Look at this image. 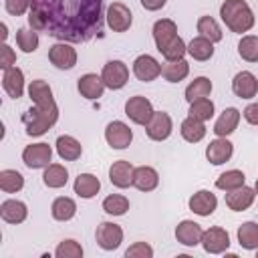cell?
Segmentation results:
<instances>
[{"label":"cell","instance_id":"obj_1","mask_svg":"<svg viewBox=\"0 0 258 258\" xmlns=\"http://www.w3.org/2000/svg\"><path fill=\"white\" fill-rule=\"evenodd\" d=\"M50 36L62 42H87L103 32V0H36Z\"/></svg>","mask_w":258,"mask_h":258},{"label":"cell","instance_id":"obj_2","mask_svg":"<svg viewBox=\"0 0 258 258\" xmlns=\"http://www.w3.org/2000/svg\"><path fill=\"white\" fill-rule=\"evenodd\" d=\"M220 16L232 32H248L254 26V14L244 0H226L220 6Z\"/></svg>","mask_w":258,"mask_h":258},{"label":"cell","instance_id":"obj_3","mask_svg":"<svg viewBox=\"0 0 258 258\" xmlns=\"http://www.w3.org/2000/svg\"><path fill=\"white\" fill-rule=\"evenodd\" d=\"M58 119V107L56 103L52 105H34L22 115V123L26 127V133L30 137H38L46 133Z\"/></svg>","mask_w":258,"mask_h":258},{"label":"cell","instance_id":"obj_4","mask_svg":"<svg viewBox=\"0 0 258 258\" xmlns=\"http://www.w3.org/2000/svg\"><path fill=\"white\" fill-rule=\"evenodd\" d=\"M101 79L105 83V87L117 91V89H123L129 81V69L123 60H109L105 67H103V73H101Z\"/></svg>","mask_w":258,"mask_h":258},{"label":"cell","instance_id":"obj_5","mask_svg":"<svg viewBox=\"0 0 258 258\" xmlns=\"http://www.w3.org/2000/svg\"><path fill=\"white\" fill-rule=\"evenodd\" d=\"M50 157H52V149L48 143H32L26 145L22 151V161L30 169H40L50 165Z\"/></svg>","mask_w":258,"mask_h":258},{"label":"cell","instance_id":"obj_6","mask_svg":"<svg viewBox=\"0 0 258 258\" xmlns=\"http://www.w3.org/2000/svg\"><path fill=\"white\" fill-rule=\"evenodd\" d=\"M125 115L133 123H137V125H147V121L153 115L151 101L145 99V97H141V95H135V97L127 99V103H125Z\"/></svg>","mask_w":258,"mask_h":258},{"label":"cell","instance_id":"obj_7","mask_svg":"<svg viewBox=\"0 0 258 258\" xmlns=\"http://www.w3.org/2000/svg\"><path fill=\"white\" fill-rule=\"evenodd\" d=\"M171 129H173V123H171V117L165 111H153L151 119L145 125L147 137L153 139V141H165L171 135Z\"/></svg>","mask_w":258,"mask_h":258},{"label":"cell","instance_id":"obj_8","mask_svg":"<svg viewBox=\"0 0 258 258\" xmlns=\"http://www.w3.org/2000/svg\"><path fill=\"white\" fill-rule=\"evenodd\" d=\"M95 238H97V244H99L103 250H115V248H119L121 242H123V230H121L119 224L101 222V224L97 226Z\"/></svg>","mask_w":258,"mask_h":258},{"label":"cell","instance_id":"obj_9","mask_svg":"<svg viewBox=\"0 0 258 258\" xmlns=\"http://www.w3.org/2000/svg\"><path fill=\"white\" fill-rule=\"evenodd\" d=\"M131 22H133V14H131V10L125 4L113 2L107 8V24H109V28L113 32H125V30H129Z\"/></svg>","mask_w":258,"mask_h":258},{"label":"cell","instance_id":"obj_10","mask_svg":"<svg viewBox=\"0 0 258 258\" xmlns=\"http://www.w3.org/2000/svg\"><path fill=\"white\" fill-rule=\"evenodd\" d=\"M48 60L56 67V69H73L77 64V50L69 44V42H56L48 48Z\"/></svg>","mask_w":258,"mask_h":258},{"label":"cell","instance_id":"obj_11","mask_svg":"<svg viewBox=\"0 0 258 258\" xmlns=\"http://www.w3.org/2000/svg\"><path fill=\"white\" fill-rule=\"evenodd\" d=\"M105 139L113 149H125L131 145L133 133L123 121H111L105 129Z\"/></svg>","mask_w":258,"mask_h":258},{"label":"cell","instance_id":"obj_12","mask_svg":"<svg viewBox=\"0 0 258 258\" xmlns=\"http://www.w3.org/2000/svg\"><path fill=\"white\" fill-rule=\"evenodd\" d=\"M202 246L208 254H222L230 246V236L224 228H210L202 236Z\"/></svg>","mask_w":258,"mask_h":258},{"label":"cell","instance_id":"obj_13","mask_svg":"<svg viewBox=\"0 0 258 258\" xmlns=\"http://www.w3.org/2000/svg\"><path fill=\"white\" fill-rule=\"evenodd\" d=\"M133 73H135V77L139 81L149 83V81H153V79H157L161 75V64L151 54H141L133 62Z\"/></svg>","mask_w":258,"mask_h":258},{"label":"cell","instance_id":"obj_14","mask_svg":"<svg viewBox=\"0 0 258 258\" xmlns=\"http://www.w3.org/2000/svg\"><path fill=\"white\" fill-rule=\"evenodd\" d=\"M232 91H234V95L240 97V99H252V97H256V93H258V79H256L252 73L242 71V73H238V75L234 77V81H232Z\"/></svg>","mask_w":258,"mask_h":258},{"label":"cell","instance_id":"obj_15","mask_svg":"<svg viewBox=\"0 0 258 258\" xmlns=\"http://www.w3.org/2000/svg\"><path fill=\"white\" fill-rule=\"evenodd\" d=\"M254 198H256V191L252 187L240 185V187H236V189L226 194V206L230 210H234V212H244V210H248L252 206Z\"/></svg>","mask_w":258,"mask_h":258},{"label":"cell","instance_id":"obj_16","mask_svg":"<svg viewBox=\"0 0 258 258\" xmlns=\"http://www.w3.org/2000/svg\"><path fill=\"white\" fill-rule=\"evenodd\" d=\"M232 153H234V147H232V143L226 137H218V139L210 141V145L206 147V157L214 165L226 163L232 157Z\"/></svg>","mask_w":258,"mask_h":258},{"label":"cell","instance_id":"obj_17","mask_svg":"<svg viewBox=\"0 0 258 258\" xmlns=\"http://www.w3.org/2000/svg\"><path fill=\"white\" fill-rule=\"evenodd\" d=\"M133 171H135V167L129 161L119 159L109 167V181L115 187H129V185H133Z\"/></svg>","mask_w":258,"mask_h":258},{"label":"cell","instance_id":"obj_18","mask_svg":"<svg viewBox=\"0 0 258 258\" xmlns=\"http://www.w3.org/2000/svg\"><path fill=\"white\" fill-rule=\"evenodd\" d=\"M202 236H204V230L194 220H183L175 228V238L183 246H196V244H200L202 242Z\"/></svg>","mask_w":258,"mask_h":258},{"label":"cell","instance_id":"obj_19","mask_svg":"<svg viewBox=\"0 0 258 258\" xmlns=\"http://www.w3.org/2000/svg\"><path fill=\"white\" fill-rule=\"evenodd\" d=\"M175 36H177V26H175L173 20L161 18V20H157V22L153 24V40H155V46H157L159 52H161Z\"/></svg>","mask_w":258,"mask_h":258},{"label":"cell","instance_id":"obj_20","mask_svg":"<svg viewBox=\"0 0 258 258\" xmlns=\"http://www.w3.org/2000/svg\"><path fill=\"white\" fill-rule=\"evenodd\" d=\"M216 206H218V198L212 191H208V189H200V191H196L189 198V210L194 214H198V216H210V214H214Z\"/></svg>","mask_w":258,"mask_h":258},{"label":"cell","instance_id":"obj_21","mask_svg":"<svg viewBox=\"0 0 258 258\" xmlns=\"http://www.w3.org/2000/svg\"><path fill=\"white\" fill-rule=\"evenodd\" d=\"M2 87L8 93V97L18 99L24 93V73L18 67H10L2 75Z\"/></svg>","mask_w":258,"mask_h":258},{"label":"cell","instance_id":"obj_22","mask_svg":"<svg viewBox=\"0 0 258 258\" xmlns=\"http://www.w3.org/2000/svg\"><path fill=\"white\" fill-rule=\"evenodd\" d=\"M77 89H79V93H81L85 99L95 101V99L103 97L105 83H103V79H101V77H97V75H93V73H87V75H83V77L79 79Z\"/></svg>","mask_w":258,"mask_h":258},{"label":"cell","instance_id":"obj_23","mask_svg":"<svg viewBox=\"0 0 258 258\" xmlns=\"http://www.w3.org/2000/svg\"><path fill=\"white\" fill-rule=\"evenodd\" d=\"M238 123H240V111H238L236 107H228V109H224L222 115L218 117V121H216V125H214V133H216L218 137H228L230 133L236 131Z\"/></svg>","mask_w":258,"mask_h":258},{"label":"cell","instance_id":"obj_24","mask_svg":"<svg viewBox=\"0 0 258 258\" xmlns=\"http://www.w3.org/2000/svg\"><path fill=\"white\" fill-rule=\"evenodd\" d=\"M0 216L8 224H20L26 220L28 210H26V204L20 200H6L0 204Z\"/></svg>","mask_w":258,"mask_h":258},{"label":"cell","instance_id":"obj_25","mask_svg":"<svg viewBox=\"0 0 258 258\" xmlns=\"http://www.w3.org/2000/svg\"><path fill=\"white\" fill-rule=\"evenodd\" d=\"M157 183H159V175H157V171L153 167H149V165L135 167V171H133V185L139 191H151V189L157 187Z\"/></svg>","mask_w":258,"mask_h":258},{"label":"cell","instance_id":"obj_26","mask_svg":"<svg viewBox=\"0 0 258 258\" xmlns=\"http://www.w3.org/2000/svg\"><path fill=\"white\" fill-rule=\"evenodd\" d=\"M99 189H101V181L93 173H79L77 175V179H75V194L79 198L89 200V198L97 196Z\"/></svg>","mask_w":258,"mask_h":258},{"label":"cell","instance_id":"obj_27","mask_svg":"<svg viewBox=\"0 0 258 258\" xmlns=\"http://www.w3.org/2000/svg\"><path fill=\"white\" fill-rule=\"evenodd\" d=\"M56 153H58V157L64 159V161H75V159L81 157L83 147H81V143H79L75 137H71V135H60V137L56 139Z\"/></svg>","mask_w":258,"mask_h":258},{"label":"cell","instance_id":"obj_28","mask_svg":"<svg viewBox=\"0 0 258 258\" xmlns=\"http://www.w3.org/2000/svg\"><path fill=\"white\" fill-rule=\"evenodd\" d=\"M28 97L32 99L34 105H52L54 99H52V89L48 87L46 81L42 79H36L28 85Z\"/></svg>","mask_w":258,"mask_h":258},{"label":"cell","instance_id":"obj_29","mask_svg":"<svg viewBox=\"0 0 258 258\" xmlns=\"http://www.w3.org/2000/svg\"><path fill=\"white\" fill-rule=\"evenodd\" d=\"M189 73V64L185 58H179V60H167L163 67H161V75L165 81L169 83H179L187 77Z\"/></svg>","mask_w":258,"mask_h":258},{"label":"cell","instance_id":"obj_30","mask_svg":"<svg viewBox=\"0 0 258 258\" xmlns=\"http://www.w3.org/2000/svg\"><path fill=\"white\" fill-rule=\"evenodd\" d=\"M67 179H69V171H67L64 165H60V163H50V165H46L44 175H42V181H44L46 187L58 189V187H62V185L67 183Z\"/></svg>","mask_w":258,"mask_h":258},{"label":"cell","instance_id":"obj_31","mask_svg":"<svg viewBox=\"0 0 258 258\" xmlns=\"http://www.w3.org/2000/svg\"><path fill=\"white\" fill-rule=\"evenodd\" d=\"M179 131H181V137H183L185 141L198 143V141H202L204 135H206V125H204V121H198V119H194V117H187V119L181 121Z\"/></svg>","mask_w":258,"mask_h":258},{"label":"cell","instance_id":"obj_32","mask_svg":"<svg viewBox=\"0 0 258 258\" xmlns=\"http://www.w3.org/2000/svg\"><path fill=\"white\" fill-rule=\"evenodd\" d=\"M187 52L196 60H210L212 54H214V42L208 40V38H204V36H196L187 44Z\"/></svg>","mask_w":258,"mask_h":258},{"label":"cell","instance_id":"obj_33","mask_svg":"<svg viewBox=\"0 0 258 258\" xmlns=\"http://www.w3.org/2000/svg\"><path fill=\"white\" fill-rule=\"evenodd\" d=\"M238 242L246 250H258V224L256 222H244L238 228Z\"/></svg>","mask_w":258,"mask_h":258},{"label":"cell","instance_id":"obj_34","mask_svg":"<svg viewBox=\"0 0 258 258\" xmlns=\"http://www.w3.org/2000/svg\"><path fill=\"white\" fill-rule=\"evenodd\" d=\"M210 93H212V81L206 79V77H198V79H194V81L187 85V89H185V99H187L189 103H194V101H198V99L210 97Z\"/></svg>","mask_w":258,"mask_h":258},{"label":"cell","instance_id":"obj_35","mask_svg":"<svg viewBox=\"0 0 258 258\" xmlns=\"http://www.w3.org/2000/svg\"><path fill=\"white\" fill-rule=\"evenodd\" d=\"M52 218L54 220H58V222H67V220H71L75 214H77V204H75V200H71V198H56L54 202H52Z\"/></svg>","mask_w":258,"mask_h":258},{"label":"cell","instance_id":"obj_36","mask_svg":"<svg viewBox=\"0 0 258 258\" xmlns=\"http://www.w3.org/2000/svg\"><path fill=\"white\" fill-rule=\"evenodd\" d=\"M24 185V177L16 169H2L0 171V189L6 194L20 191Z\"/></svg>","mask_w":258,"mask_h":258},{"label":"cell","instance_id":"obj_37","mask_svg":"<svg viewBox=\"0 0 258 258\" xmlns=\"http://www.w3.org/2000/svg\"><path fill=\"white\" fill-rule=\"evenodd\" d=\"M198 32H200V36H204V38H208L212 42H220L222 40V30H220L218 22L212 16H200Z\"/></svg>","mask_w":258,"mask_h":258},{"label":"cell","instance_id":"obj_38","mask_svg":"<svg viewBox=\"0 0 258 258\" xmlns=\"http://www.w3.org/2000/svg\"><path fill=\"white\" fill-rule=\"evenodd\" d=\"M244 173L240 169H230V171H224L218 179H216V187L218 189H224V191H232L240 185H244Z\"/></svg>","mask_w":258,"mask_h":258},{"label":"cell","instance_id":"obj_39","mask_svg":"<svg viewBox=\"0 0 258 258\" xmlns=\"http://www.w3.org/2000/svg\"><path fill=\"white\" fill-rule=\"evenodd\" d=\"M103 210L109 214V216H123L127 210H129V200L125 196H119V194H111L103 200Z\"/></svg>","mask_w":258,"mask_h":258},{"label":"cell","instance_id":"obj_40","mask_svg":"<svg viewBox=\"0 0 258 258\" xmlns=\"http://www.w3.org/2000/svg\"><path fill=\"white\" fill-rule=\"evenodd\" d=\"M238 54L248 62H258V36H242L238 42Z\"/></svg>","mask_w":258,"mask_h":258},{"label":"cell","instance_id":"obj_41","mask_svg":"<svg viewBox=\"0 0 258 258\" xmlns=\"http://www.w3.org/2000/svg\"><path fill=\"white\" fill-rule=\"evenodd\" d=\"M16 44L22 52H34L38 46V34L36 30H28V28H18L16 30Z\"/></svg>","mask_w":258,"mask_h":258},{"label":"cell","instance_id":"obj_42","mask_svg":"<svg viewBox=\"0 0 258 258\" xmlns=\"http://www.w3.org/2000/svg\"><path fill=\"white\" fill-rule=\"evenodd\" d=\"M212 115H214V103L208 97L189 103V117H194L198 121H208V119H212Z\"/></svg>","mask_w":258,"mask_h":258},{"label":"cell","instance_id":"obj_43","mask_svg":"<svg viewBox=\"0 0 258 258\" xmlns=\"http://www.w3.org/2000/svg\"><path fill=\"white\" fill-rule=\"evenodd\" d=\"M185 52H187V46H185V42L181 40V36H175V38L161 50V54H163L165 60H179V58H183Z\"/></svg>","mask_w":258,"mask_h":258},{"label":"cell","instance_id":"obj_44","mask_svg":"<svg viewBox=\"0 0 258 258\" xmlns=\"http://www.w3.org/2000/svg\"><path fill=\"white\" fill-rule=\"evenodd\" d=\"M54 254H56V258H81L83 256V248L75 240H62L56 246V252Z\"/></svg>","mask_w":258,"mask_h":258},{"label":"cell","instance_id":"obj_45","mask_svg":"<svg viewBox=\"0 0 258 258\" xmlns=\"http://www.w3.org/2000/svg\"><path fill=\"white\" fill-rule=\"evenodd\" d=\"M125 256L127 258H151L153 256V248L145 242H135L133 246H129L125 250Z\"/></svg>","mask_w":258,"mask_h":258},{"label":"cell","instance_id":"obj_46","mask_svg":"<svg viewBox=\"0 0 258 258\" xmlns=\"http://www.w3.org/2000/svg\"><path fill=\"white\" fill-rule=\"evenodd\" d=\"M30 6H32V0H4V8L12 16L24 14L26 10H30Z\"/></svg>","mask_w":258,"mask_h":258},{"label":"cell","instance_id":"obj_47","mask_svg":"<svg viewBox=\"0 0 258 258\" xmlns=\"http://www.w3.org/2000/svg\"><path fill=\"white\" fill-rule=\"evenodd\" d=\"M14 62H16V52H14L6 42H2V44H0V67L6 71V69H10Z\"/></svg>","mask_w":258,"mask_h":258},{"label":"cell","instance_id":"obj_48","mask_svg":"<svg viewBox=\"0 0 258 258\" xmlns=\"http://www.w3.org/2000/svg\"><path fill=\"white\" fill-rule=\"evenodd\" d=\"M244 119H246L250 125H258V103H250V105L244 109Z\"/></svg>","mask_w":258,"mask_h":258},{"label":"cell","instance_id":"obj_49","mask_svg":"<svg viewBox=\"0 0 258 258\" xmlns=\"http://www.w3.org/2000/svg\"><path fill=\"white\" fill-rule=\"evenodd\" d=\"M165 2L167 0H141V6L145 8V10H159V8H163L165 6Z\"/></svg>","mask_w":258,"mask_h":258},{"label":"cell","instance_id":"obj_50","mask_svg":"<svg viewBox=\"0 0 258 258\" xmlns=\"http://www.w3.org/2000/svg\"><path fill=\"white\" fill-rule=\"evenodd\" d=\"M6 36H8V32H6V24H0V38H2V42L6 40Z\"/></svg>","mask_w":258,"mask_h":258},{"label":"cell","instance_id":"obj_51","mask_svg":"<svg viewBox=\"0 0 258 258\" xmlns=\"http://www.w3.org/2000/svg\"><path fill=\"white\" fill-rule=\"evenodd\" d=\"M254 191L258 194V177H256V185H254Z\"/></svg>","mask_w":258,"mask_h":258},{"label":"cell","instance_id":"obj_52","mask_svg":"<svg viewBox=\"0 0 258 258\" xmlns=\"http://www.w3.org/2000/svg\"><path fill=\"white\" fill-rule=\"evenodd\" d=\"M256 254H258V252H256Z\"/></svg>","mask_w":258,"mask_h":258}]
</instances>
